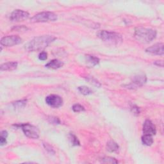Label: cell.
<instances>
[{
	"label": "cell",
	"mask_w": 164,
	"mask_h": 164,
	"mask_svg": "<svg viewBox=\"0 0 164 164\" xmlns=\"http://www.w3.org/2000/svg\"><path fill=\"white\" fill-rule=\"evenodd\" d=\"M19 127L21 128L25 135L30 139H37L39 137V130L36 126L30 124H21L18 125Z\"/></svg>",
	"instance_id": "5b68a950"
},
{
	"label": "cell",
	"mask_w": 164,
	"mask_h": 164,
	"mask_svg": "<svg viewBox=\"0 0 164 164\" xmlns=\"http://www.w3.org/2000/svg\"><path fill=\"white\" fill-rule=\"evenodd\" d=\"M48 58V53L46 52H44L42 51L41 53H40L39 55V58L41 61H46Z\"/></svg>",
	"instance_id": "484cf974"
},
{
	"label": "cell",
	"mask_w": 164,
	"mask_h": 164,
	"mask_svg": "<svg viewBox=\"0 0 164 164\" xmlns=\"http://www.w3.org/2000/svg\"><path fill=\"white\" fill-rule=\"evenodd\" d=\"M56 39L53 35H42L34 39L25 44V49L28 51H37L44 49Z\"/></svg>",
	"instance_id": "6da1fadb"
},
{
	"label": "cell",
	"mask_w": 164,
	"mask_h": 164,
	"mask_svg": "<svg viewBox=\"0 0 164 164\" xmlns=\"http://www.w3.org/2000/svg\"><path fill=\"white\" fill-rule=\"evenodd\" d=\"M46 103L53 108H59L62 105L63 100L58 95L51 94L46 97Z\"/></svg>",
	"instance_id": "ba28073f"
},
{
	"label": "cell",
	"mask_w": 164,
	"mask_h": 164,
	"mask_svg": "<svg viewBox=\"0 0 164 164\" xmlns=\"http://www.w3.org/2000/svg\"><path fill=\"white\" fill-rule=\"evenodd\" d=\"M57 19V16L51 12H42L36 14L31 18L32 23H45L48 21H55Z\"/></svg>",
	"instance_id": "277c9868"
},
{
	"label": "cell",
	"mask_w": 164,
	"mask_h": 164,
	"mask_svg": "<svg viewBox=\"0 0 164 164\" xmlns=\"http://www.w3.org/2000/svg\"><path fill=\"white\" fill-rule=\"evenodd\" d=\"M131 110L133 112V114H135L136 115H139V113H140V110H139V108L138 107H137L136 105H132L131 107Z\"/></svg>",
	"instance_id": "d4e9b609"
},
{
	"label": "cell",
	"mask_w": 164,
	"mask_h": 164,
	"mask_svg": "<svg viewBox=\"0 0 164 164\" xmlns=\"http://www.w3.org/2000/svg\"><path fill=\"white\" fill-rule=\"evenodd\" d=\"M97 36L103 42L110 45H118L123 41L122 35L114 32L101 30L97 33Z\"/></svg>",
	"instance_id": "3957f363"
},
{
	"label": "cell",
	"mask_w": 164,
	"mask_h": 164,
	"mask_svg": "<svg viewBox=\"0 0 164 164\" xmlns=\"http://www.w3.org/2000/svg\"><path fill=\"white\" fill-rule=\"evenodd\" d=\"M22 39L18 35H10L4 37L1 39V45L6 47H10L18 45L22 42Z\"/></svg>",
	"instance_id": "52a82bcc"
},
{
	"label": "cell",
	"mask_w": 164,
	"mask_h": 164,
	"mask_svg": "<svg viewBox=\"0 0 164 164\" xmlns=\"http://www.w3.org/2000/svg\"><path fill=\"white\" fill-rule=\"evenodd\" d=\"M27 101L26 100H22L13 103V106L16 109L23 108L26 105Z\"/></svg>",
	"instance_id": "ac0fdd59"
},
{
	"label": "cell",
	"mask_w": 164,
	"mask_h": 164,
	"mask_svg": "<svg viewBox=\"0 0 164 164\" xmlns=\"http://www.w3.org/2000/svg\"><path fill=\"white\" fill-rule=\"evenodd\" d=\"M72 108L74 112H80V111H85V108L80 104H75L72 106Z\"/></svg>",
	"instance_id": "ffe728a7"
},
{
	"label": "cell",
	"mask_w": 164,
	"mask_h": 164,
	"mask_svg": "<svg viewBox=\"0 0 164 164\" xmlns=\"http://www.w3.org/2000/svg\"><path fill=\"white\" fill-rule=\"evenodd\" d=\"M147 81V77L144 73L136 74L131 79V83L127 85L128 88H135L143 86Z\"/></svg>",
	"instance_id": "8992f818"
},
{
	"label": "cell",
	"mask_w": 164,
	"mask_h": 164,
	"mask_svg": "<svg viewBox=\"0 0 164 164\" xmlns=\"http://www.w3.org/2000/svg\"><path fill=\"white\" fill-rule=\"evenodd\" d=\"M163 43H156L153 46L149 47L146 49V51L148 53L157 55H163L164 54L163 51Z\"/></svg>",
	"instance_id": "8fae6325"
},
{
	"label": "cell",
	"mask_w": 164,
	"mask_h": 164,
	"mask_svg": "<svg viewBox=\"0 0 164 164\" xmlns=\"http://www.w3.org/2000/svg\"><path fill=\"white\" fill-rule=\"evenodd\" d=\"M101 162L103 163H117L118 161L116 160L114 158H111V157H105L102 158Z\"/></svg>",
	"instance_id": "44dd1931"
},
{
	"label": "cell",
	"mask_w": 164,
	"mask_h": 164,
	"mask_svg": "<svg viewBox=\"0 0 164 164\" xmlns=\"http://www.w3.org/2000/svg\"><path fill=\"white\" fill-rule=\"evenodd\" d=\"M135 39L141 43L147 44L152 42L156 37L154 29L146 28H137L135 30Z\"/></svg>",
	"instance_id": "7a4b0ae2"
},
{
	"label": "cell",
	"mask_w": 164,
	"mask_h": 164,
	"mask_svg": "<svg viewBox=\"0 0 164 164\" xmlns=\"http://www.w3.org/2000/svg\"><path fill=\"white\" fill-rule=\"evenodd\" d=\"M1 137H3L6 139V137H8V132H7L5 130L2 131V132H1Z\"/></svg>",
	"instance_id": "83f0119b"
},
{
	"label": "cell",
	"mask_w": 164,
	"mask_h": 164,
	"mask_svg": "<svg viewBox=\"0 0 164 164\" xmlns=\"http://www.w3.org/2000/svg\"><path fill=\"white\" fill-rule=\"evenodd\" d=\"M87 80L89 82V83L93 85H95L98 87H101V84L100 83V82L97 80H96L95 78H94L93 77H88Z\"/></svg>",
	"instance_id": "7402d4cb"
},
{
	"label": "cell",
	"mask_w": 164,
	"mask_h": 164,
	"mask_svg": "<svg viewBox=\"0 0 164 164\" xmlns=\"http://www.w3.org/2000/svg\"><path fill=\"white\" fill-rule=\"evenodd\" d=\"M6 144V138H4L3 137H0V145L1 146H3Z\"/></svg>",
	"instance_id": "4316f807"
},
{
	"label": "cell",
	"mask_w": 164,
	"mask_h": 164,
	"mask_svg": "<svg viewBox=\"0 0 164 164\" xmlns=\"http://www.w3.org/2000/svg\"><path fill=\"white\" fill-rule=\"evenodd\" d=\"M85 61L87 63L91 66H95L100 63V59L98 57H96L92 55H86Z\"/></svg>",
	"instance_id": "5bb4252c"
},
{
	"label": "cell",
	"mask_w": 164,
	"mask_h": 164,
	"mask_svg": "<svg viewBox=\"0 0 164 164\" xmlns=\"http://www.w3.org/2000/svg\"><path fill=\"white\" fill-rule=\"evenodd\" d=\"M43 146L44 147V148L46 149V150L50 154H54L55 153V151L54 150V149L53 147H52L51 145H49V144L48 143H44L43 144Z\"/></svg>",
	"instance_id": "603a6c76"
},
{
	"label": "cell",
	"mask_w": 164,
	"mask_h": 164,
	"mask_svg": "<svg viewBox=\"0 0 164 164\" xmlns=\"http://www.w3.org/2000/svg\"><path fill=\"white\" fill-rule=\"evenodd\" d=\"M143 133L144 135H154L156 133V126L152 123L151 121L147 119L145 121L143 125Z\"/></svg>",
	"instance_id": "30bf717a"
},
{
	"label": "cell",
	"mask_w": 164,
	"mask_h": 164,
	"mask_svg": "<svg viewBox=\"0 0 164 164\" xmlns=\"http://www.w3.org/2000/svg\"><path fill=\"white\" fill-rule=\"evenodd\" d=\"M29 14L24 10H15L13 11L10 16V19L12 21H23L29 18Z\"/></svg>",
	"instance_id": "9c48e42d"
},
{
	"label": "cell",
	"mask_w": 164,
	"mask_h": 164,
	"mask_svg": "<svg viewBox=\"0 0 164 164\" xmlns=\"http://www.w3.org/2000/svg\"><path fill=\"white\" fill-rule=\"evenodd\" d=\"M64 65V63L59 61L58 59H54L52 60L50 62H49L48 64H46V68H49V69H57L62 68Z\"/></svg>",
	"instance_id": "7c38bea8"
},
{
	"label": "cell",
	"mask_w": 164,
	"mask_h": 164,
	"mask_svg": "<svg viewBox=\"0 0 164 164\" xmlns=\"http://www.w3.org/2000/svg\"><path fill=\"white\" fill-rule=\"evenodd\" d=\"M142 142H143V143L146 146H151L153 143V139L152 137V135H144L142 137Z\"/></svg>",
	"instance_id": "2e32d148"
},
{
	"label": "cell",
	"mask_w": 164,
	"mask_h": 164,
	"mask_svg": "<svg viewBox=\"0 0 164 164\" xmlns=\"http://www.w3.org/2000/svg\"><path fill=\"white\" fill-rule=\"evenodd\" d=\"M18 62H9L4 63L0 66V70L2 71H13L15 70L18 67Z\"/></svg>",
	"instance_id": "4fadbf2b"
},
{
	"label": "cell",
	"mask_w": 164,
	"mask_h": 164,
	"mask_svg": "<svg viewBox=\"0 0 164 164\" xmlns=\"http://www.w3.org/2000/svg\"><path fill=\"white\" fill-rule=\"evenodd\" d=\"M119 146H118V144L115 143V142L113 140H110L107 143V150L109 152H111V153L116 152L119 150Z\"/></svg>",
	"instance_id": "9a60e30c"
},
{
	"label": "cell",
	"mask_w": 164,
	"mask_h": 164,
	"mask_svg": "<svg viewBox=\"0 0 164 164\" xmlns=\"http://www.w3.org/2000/svg\"><path fill=\"white\" fill-rule=\"evenodd\" d=\"M154 64L156 65L157 66H159V67H162L163 66V62L162 61H156L154 62Z\"/></svg>",
	"instance_id": "f1b7e54d"
},
{
	"label": "cell",
	"mask_w": 164,
	"mask_h": 164,
	"mask_svg": "<svg viewBox=\"0 0 164 164\" xmlns=\"http://www.w3.org/2000/svg\"><path fill=\"white\" fill-rule=\"evenodd\" d=\"M69 139L70 140V143H71V144L72 146H80V143L78 139L77 138V137L75 135H74L73 133H70L69 134Z\"/></svg>",
	"instance_id": "d6986e66"
},
{
	"label": "cell",
	"mask_w": 164,
	"mask_h": 164,
	"mask_svg": "<svg viewBox=\"0 0 164 164\" xmlns=\"http://www.w3.org/2000/svg\"><path fill=\"white\" fill-rule=\"evenodd\" d=\"M49 121L52 123V124H58L61 123V121L58 117H50L49 118Z\"/></svg>",
	"instance_id": "cb8c5ba5"
},
{
	"label": "cell",
	"mask_w": 164,
	"mask_h": 164,
	"mask_svg": "<svg viewBox=\"0 0 164 164\" xmlns=\"http://www.w3.org/2000/svg\"><path fill=\"white\" fill-rule=\"evenodd\" d=\"M78 91L81 94L83 95L87 96V95H90L93 93V91L91 89L87 87V86H80L78 87Z\"/></svg>",
	"instance_id": "e0dca14e"
}]
</instances>
